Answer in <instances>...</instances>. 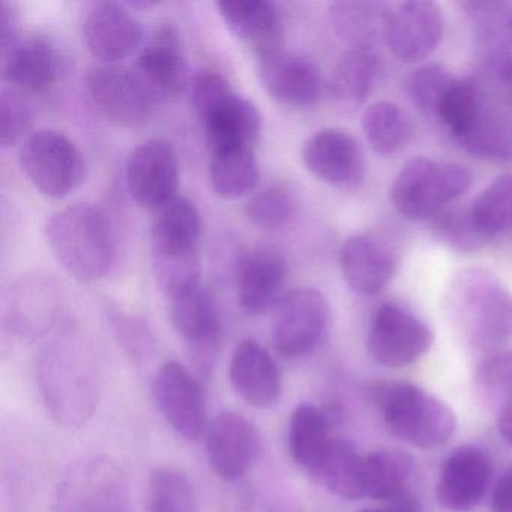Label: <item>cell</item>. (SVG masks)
I'll return each mask as SVG.
<instances>
[{
  "mask_svg": "<svg viewBox=\"0 0 512 512\" xmlns=\"http://www.w3.org/2000/svg\"><path fill=\"white\" fill-rule=\"evenodd\" d=\"M38 386L47 412L65 428H79L100 403L101 373L88 347L77 341H56L41 353Z\"/></svg>",
  "mask_w": 512,
  "mask_h": 512,
  "instance_id": "6da1fadb",
  "label": "cell"
},
{
  "mask_svg": "<svg viewBox=\"0 0 512 512\" xmlns=\"http://www.w3.org/2000/svg\"><path fill=\"white\" fill-rule=\"evenodd\" d=\"M202 221L194 203L175 197L155 212L151 254L155 278L167 298L200 286Z\"/></svg>",
  "mask_w": 512,
  "mask_h": 512,
  "instance_id": "7a4b0ae2",
  "label": "cell"
},
{
  "mask_svg": "<svg viewBox=\"0 0 512 512\" xmlns=\"http://www.w3.org/2000/svg\"><path fill=\"white\" fill-rule=\"evenodd\" d=\"M47 241L62 268L83 283L101 280L115 265L112 227L100 209L85 203L52 215Z\"/></svg>",
  "mask_w": 512,
  "mask_h": 512,
  "instance_id": "3957f363",
  "label": "cell"
},
{
  "mask_svg": "<svg viewBox=\"0 0 512 512\" xmlns=\"http://www.w3.org/2000/svg\"><path fill=\"white\" fill-rule=\"evenodd\" d=\"M373 398L389 433L415 448H439L457 431L451 407L412 383H380Z\"/></svg>",
  "mask_w": 512,
  "mask_h": 512,
  "instance_id": "277c9868",
  "label": "cell"
},
{
  "mask_svg": "<svg viewBox=\"0 0 512 512\" xmlns=\"http://www.w3.org/2000/svg\"><path fill=\"white\" fill-rule=\"evenodd\" d=\"M191 106L211 151L226 146H254L262 130L259 110L214 71H202L191 83Z\"/></svg>",
  "mask_w": 512,
  "mask_h": 512,
  "instance_id": "5b68a950",
  "label": "cell"
},
{
  "mask_svg": "<svg viewBox=\"0 0 512 512\" xmlns=\"http://www.w3.org/2000/svg\"><path fill=\"white\" fill-rule=\"evenodd\" d=\"M472 185V173L461 164L412 158L401 167L391 187L394 208L410 221L434 218Z\"/></svg>",
  "mask_w": 512,
  "mask_h": 512,
  "instance_id": "8992f818",
  "label": "cell"
},
{
  "mask_svg": "<svg viewBox=\"0 0 512 512\" xmlns=\"http://www.w3.org/2000/svg\"><path fill=\"white\" fill-rule=\"evenodd\" d=\"M53 512H131L124 470L106 455L77 460L59 484Z\"/></svg>",
  "mask_w": 512,
  "mask_h": 512,
  "instance_id": "52a82bcc",
  "label": "cell"
},
{
  "mask_svg": "<svg viewBox=\"0 0 512 512\" xmlns=\"http://www.w3.org/2000/svg\"><path fill=\"white\" fill-rule=\"evenodd\" d=\"M458 283L461 317L470 343L493 352L512 340L511 293L481 271L467 272Z\"/></svg>",
  "mask_w": 512,
  "mask_h": 512,
  "instance_id": "ba28073f",
  "label": "cell"
},
{
  "mask_svg": "<svg viewBox=\"0 0 512 512\" xmlns=\"http://www.w3.org/2000/svg\"><path fill=\"white\" fill-rule=\"evenodd\" d=\"M26 178L50 199H64L80 187L86 163L80 149L67 136L53 130L32 133L20 149Z\"/></svg>",
  "mask_w": 512,
  "mask_h": 512,
  "instance_id": "9c48e42d",
  "label": "cell"
},
{
  "mask_svg": "<svg viewBox=\"0 0 512 512\" xmlns=\"http://www.w3.org/2000/svg\"><path fill=\"white\" fill-rule=\"evenodd\" d=\"M272 340L283 358L296 359L314 352L328 337L331 307L328 299L311 287L286 293L274 308Z\"/></svg>",
  "mask_w": 512,
  "mask_h": 512,
  "instance_id": "30bf717a",
  "label": "cell"
},
{
  "mask_svg": "<svg viewBox=\"0 0 512 512\" xmlns=\"http://www.w3.org/2000/svg\"><path fill=\"white\" fill-rule=\"evenodd\" d=\"M433 344V332L424 320L398 304H383L374 314L367 347L383 367L404 368L415 364Z\"/></svg>",
  "mask_w": 512,
  "mask_h": 512,
  "instance_id": "8fae6325",
  "label": "cell"
},
{
  "mask_svg": "<svg viewBox=\"0 0 512 512\" xmlns=\"http://www.w3.org/2000/svg\"><path fill=\"white\" fill-rule=\"evenodd\" d=\"M155 403L167 424L182 439L196 442L208 430L206 398L200 380L179 362L161 365L152 383Z\"/></svg>",
  "mask_w": 512,
  "mask_h": 512,
  "instance_id": "7c38bea8",
  "label": "cell"
},
{
  "mask_svg": "<svg viewBox=\"0 0 512 512\" xmlns=\"http://www.w3.org/2000/svg\"><path fill=\"white\" fill-rule=\"evenodd\" d=\"M86 92L98 112L121 127H140L151 118L154 98L134 70L118 65L92 68Z\"/></svg>",
  "mask_w": 512,
  "mask_h": 512,
  "instance_id": "4fadbf2b",
  "label": "cell"
},
{
  "mask_svg": "<svg viewBox=\"0 0 512 512\" xmlns=\"http://www.w3.org/2000/svg\"><path fill=\"white\" fill-rule=\"evenodd\" d=\"M206 457L218 478L227 482L244 478L262 457L259 428L236 412H223L208 425Z\"/></svg>",
  "mask_w": 512,
  "mask_h": 512,
  "instance_id": "5bb4252c",
  "label": "cell"
},
{
  "mask_svg": "<svg viewBox=\"0 0 512 512\" xmlns=\"http://www.w3.org/2000/svg\"><path fill=\"white\" fill-rule=\"evenodd\" d=\"M125 184L142 208L157 211L178 197L179 163L173 146L161 139L140 143L128 157Z\"/></svg>",
  "mask_w": 512,
  "mask_h": 512,
  "instance_id": "9a60e30c",
  "label": "cell"
},
{
  "mask_svg": "<svg viewBox=\"0 0 512 512\" xmlns=\"http://www.w3.org/2000/svg\"><path fill=\"white\" fill-rule=\"evenodd\" d=\"M443 31L442 8L430 0H412L391 7L383 41L395 58L413 64L436 50Z\"/></svg>",
  "mask_w": 512,
  "mask_h": 512,
  "instance_id": "2e32d148",
  "label": "cell"
},
{
  "mask_svg": "<svg viewBox=\"0 0 512 512\" xmlns=\"http://www.w3.org/2000/svg\"><path fill=\"white\" fill-rule=\"evenodd\" d=\"M302 160L311 175L335 188L355 190L364 182V152L347 131L328 128L305 142Z\"/></svg>",
  "mask_w": 512,
  "mask_h": 512,
  "instance_id": "e0dca14e",
  "label": "cell"
},
{
  "mask_svg": "<svg viewBox=\"0 0 512 512\" xmlns=\"http://www.w3.org/2000/svg\"><path fill=\"white\" fill-rule=\"evenodd\" d=\"M134 73L157 101L178 97L188 85V67L175 26H160L146 41Z\"/></svg>",
  "mask_w": 512,
  "mask_h": 512,
  "instance_id": "ac0fdd59",
  "label": "cell"
},
{
  "mask_svg": "<svg viewBox=\"0 0 512 512\" xmlns=\"http://www.w3.org/2000/svg\"><path fill=\"white\" fill-rule=\"evenodd\" d=\"M490 479L487 454L476 446H460L443 461L436 485L437 502L449 512H472L484 499Z\"/></svg>",
  "mask_w": 512,
  "mask_h": 512,
  "instance_id": "d6986e66",
  "label": "cell"
},
{
  "mask_svg": "<svg viewBox=\"0 0 512 512\" xmlns=\"http://www.w3.org/2000/svg\"><path fill=\"white\" fill-rule=\"evenodd\" d=\"M83 38L95 59L104 65H115L142 46L143 31L124 5L101 2L86 16Z\"/></svg>",
  "mask_w": 512,
  "mask_h": 512,
  "instance_id": "ffe728a7",
  "label": "cell"
},
{
  "mask_svg": "<svg viewBox=\"0 0 512 512\" xmlns=\"http://www.w3.org/2000/svg\"><path fill=\"white\" fill-rule=\"evenodd\" d=\"M286 260L272 247H257L241 257L236 272L239 307L251 316L275 308L286 293Z\"/></svg>",
  "mask_w": 512,
  "mask_h": 512,
  "instance_id": "44dd1931",
  "label": "cell"
},
{
  "mask_svg": "<svg viewBox=\"0 0 512 512\" xmlns=\"http://www.w3.org/2000/svg\"><path fill=\"white\" fill-rule=\"evenodd\" d=\"M218 11L232 34L253 50L260 61L283 52L284 22L280 10L269 0H226Z\"/></svg>",
  "mask_w": 512,
  "mask_h": 512,
  "instance_id": "7402d4cb",
  "label": "cell"
},
{
  "mask_svg": "<svg viewBox=\"0 0 512 512\" xmlns=\"http://www.w3.org/2000/svg\"><path fill=\"white\" fill-rule=\"evenodd\" d=\"M229 379L236 394L256 409L274 406L283 391V379L274 359L251 338L239 341L233 350Z\"/></svg>",
  "mask_w": 512,
  "mask_h": 512,
  "instance_id": "603a6c76",
  "label": "cell"
},
{
  "mask_svg": "<svg viewBox=\"0 0 512 512\" xmlns=\"http://www.w3.org/2000/svg\"><path fill=\"white\" fill-rule=\"evenodd\" d=\"M2 53L4 79L19 92L47 91L65 70L64 56L43 37L19 38Z\"/></svg>",
  "mask_w": 512,
  "mask_h": 512,
  "instance_id": "cb8c5ba5",
  "label": "cell"
},
{
  "mask_svg": "<svg viewBox=\"0 0 512 512\" xmlns=\"http://www.w3.org/2000/svg\"><path fill=\"white\" fill-rule=\"evenodd\" d=\"M259 74L266 92L278 103L290 107L314 106L325 86L313 62L284 52L262 59Z\"/></svg>",
  "mask_w": 512,
  "mask_h": 512,
  "instance_id": "d4e9b609",
  "label": "cell"
},
{
  "mask_svg": "<svg viewBox=\"0 0 512 512\" xmlns=\"http://www.w3.org/2000/svg\"><path fill=\"white\" fill-rule=\"evenodd\" d=\"M170 317L176 332L190 344L203 368H211L220 343L221 323L217 305L202 286L170 299Z\"/></svg>",
  "mask_w": 512,
  "mask_h": 512,
  "instance_id": "484cf974",
  "label": "cell"
},
{
  "mask_svg": "<svg viewBox=\"0 0 512 512\" xmlns=\"http://www.w3.org/2000/svg\"><path fill=\"white\" fill-rule=\"evenodd\" d=\"M397 257L377 239L350 236L340 250V268L352 289L364 295L382 292L397 272Z\"/></svg>",
  "mask_w": 512,
  "mask_h": 512,
  "instance_id": "4316f807",
  "label": "cell"
},
{
  "mask_svg": "<svg viewBox=\"0 0 512 512\" xmlns=\"http://www.w3.org/2000/svg\"><path fill=\"white\" fill-rule=\"evenodd\" d=\"M331 421L326 412L313 404H299L289 421V452L292 460L308 473L319 466L331 446Z\"/></svg>",
  "mask_w": 512,
  "mask_h": 512,
  "instance_id": "83f0119b",
  "label": "cell"
},
{
  "mask_svg": "<svg viewBox=\"0 0 512 512\" xmlns=\"http://www.w3.org/2000/svg\"><path fill=\"white\" fill-rule=\"evenodd\" d=\"M311 476L341 499L358 500L365 497V455L359 454L347 440L334 437L325 457Z\"/></svg>",
  "mask_w": 512,
  "mask_h": 512,
  "instance_id": "f1b7e54d",
  "label": "cell"
},
{
  "mask_svg": "<svg viewBox=\"0 0 512 512\" xmlns=\"http://www.w3.org/2000/svg\"><path fill=\"white\" fill-rule=\"evenodd\" d=\"M209 181L221 199H241L250 194L259 182V164L253 146H226L211 151Z\"/></svg>",
  "mask_w": 512,
  "mask_h": 512,
  "instance_id": "f546056e",
  "label": "cell"
},
{
  "mask_svg": "<svg viewBox=\"0 0 512 512\" xmlns=\"http://www.w3.org/2000/svg\"><path fill=\"white\" fill-rule=\"evenodd\" d=\"M389 11L382 2H335L329 17L340 40L352 49L373 50L379 38L385 40Z\"/></svg>",
  "mask_w": 512,
  "mask_h": 512,
  "instance_id": "4dcf8cb0",
  "label": "cell"
},
{
  "mask_svg": "<svg viewBox=\"0 0 512 512\" xmlns=\"http://www.w3.org/2000/svg\"><path fill=\"white\" fill-rule=\"evenodd\" d=\"M413 466V458L397 449L365 455V497L386 505L410 493Z\"/></svg>",
  "mask_w": 512,
  "mask_h": 512,
  "instance_id": "1f68e13d",
  "label": "cell"
},
{
  "mask_svg": "<svg viewBox=\"0 0 512 512\" xmlns=\"http://www.w3.org/2000/svg\"><path fill=\"white\" fill-rule=\"evenodd\" d=\"M362 128L371 148L382 155L403 151L413 133L409 115L389 101L371 104L362 116Z\"/></svg>",
  "mask_w": 512,
  "mask_h": 512,
  "instance_id": "d6a6232c",
  "label": "cell"
},
{
  "mask_svg": "<svg viewBox=\"0 0 512 512\" xmlns=\"http://www.w3.org/2000/svg\"><path fill=\"white\" fill-rule=\"evenodd\" d=\"M379 74V58L370 49H350L335 65L331 91L344 103L361 104L373 91Z\"/></svg>",
  "mask_w": 512,
  "mask_h": 512,
  "instance_id": "836d02e7",
  "label": "cell"
},
{
  "mask_svg": "<svg viewBox=\"0 0 512 512\" xmlns=\"http://www.w3.org/2000/svg\"><path fill=\"white\" fill-rule=\"evenodd\" d=\"M434 119L461 143L469 139L482 124L481 101L475 83L470 79L455 77L443 95Z\"/></svg>",
  "mask_w": 512,
  "mask_h": 512,
  "instance_id": "e575fe53",
  "label": "cell"
},
{
  "mask_svg": "<svg viewBox=\"0 0 512 512\" xmlns=\"http://www.w3.org/2000/svg\"><path fill=\"white\" fill-rule=\"evenodd\" d=\"M469 209L476 229L487 239L512 230V175L497 176Z\"/></svg>",
  "mask_w": 512,
  "mask_h": 512,
  "instance_id": "d590c367",
  "label": "cell"
},
{
  "mask_svg": "<svg viewBox=\"0 0 512 512\" xmlns=\"http://www.w3.org/2000/svg\"><path fill=\"white\" fill-rule=\"evenodd\" d=\"M55 293L47 281H23L11 293L10 320L20 332H34L46 328L53 319Z\"/></svg>",
  "mask_w": 512,
  "mask_h": 512,
  "instance_id": "8d00e7d4",
  "label": "cell"
},
{
  "mask_svg": "<svg viewBox=\"0 0 512 512\" xmlns=\"http://www.w3.org/2000/svg\"><path fill=\"white\" fill-rule=\"evenodd\" d=\"M151 512H200L190 478L172 466L155 467L149 476Z\"/></svg>",
  "mask_w": 512,
  "mask_h": 512,
  "instance_id": "74e56055",
  "label": "cell"
},
{
  "mask_svg": "<svg viewBox=\"0 0 512 512\" xmlns=\"http://www.w3.org/2000/svg\"><path fill=\"white\" fill-rule=\"evenodd\" d=\"M475 389L479 400L499 413L512 397V350L493 353L479 364Z\"/></svg>",
  "mask_w": 512,
  "mask_h": 512,
  "instance_id": "f35d334b",
  "label": "cell"
},
{
  "mask_svg": "<svg viewBox=\"0 0 512 512\" xmlns=\"http://www.w3.org/2000/svg\"><path fill=\"white\" fill-rule=\"evenodd\" d=\"M455 77L440 65H424L413 71L407 79L406 91L410 101L424 115L436 116L440 101L448 91Z\"/></svg>",
  "mask_w": 512,
  "mask_h": 512,
  "instance_id": "ab89813d",
  "label": "cell"
},
{
  "mask_svg": "<svg viewBox=\"0 0 512 512\" xmlns=\"http://www.w3.org/2000/svg\"><path fill=\"white\" fill-rule=\"evenodd\" d=\"M295 212L292 193L281 185H272L260 191L247 206V217L263 230H277L286 226Z\"/></svg>",
  "mask_w": 512,
  "mask_h": 512,
  "instance_id": "60d3db41",
  "label": "cell"
},
{
  "mask_svg": "<svg viewBox=\"0 0 512 512\" xmlns=\"http://www.w3.org/2000/svg\"><path fill=\"white\" fill-rule=\"evenodd\" d=\"M433 227L440 241L461 253L478 250L488 242L476 229L470 209H443L434 217Z\"/></svg>",
  "mask_w": 512,
  "mask_h": 512,
  "instance_id": "b9f144b4",
  "label": "cell"
},
{
  "mask_svg": "<svg viewBox=\"0 0 512 512\" xmlns=\"http://www.w3.org/2000/svg\"><path fill=\"white\" fill-rule=\"evenodd\" d=\"M34 115L25 98L13 89L0 98V142L4 148L16 145L31 130Z\"/></svg>",
  "mask_w": 512,
  "mask_h": 512,
  "instance_id": "7bdbcfd3",
  "label": "cell"
},
{
  "mask_svg": "<svg viewBox=\"0 0 512 512\" xmlns=\"http://www.w3.org/2000/svg\"><path fill=\"white\" fill-rule=\"evenodd\" d=\"M119 337L122 338V343L125 344L128 350H130L131 356L134 358H143L148 353L149 343L148 332H146L145 326L137 325V323H131V320H127L124 325L119 323Z\"/></svg>",
  "mask_w": 512,
  "mask_h": 512,
  "instance_id": "ee69618b",
  "label": "cell"
},
{
  "mask_svg": "<svg viewBox=\"0 0 512 512\" xmlns=\"http://www.w3.org/2000/svg\"><path fill=\"white\" fill-rule=\"evenodd\" d=\"M19 20H17V11L14 5L4 2L0 7V47L2 52L10 49L19 37H17V28H19Z\"/></svg>",
  "mask_w": 512,
  "mask_h": 512,
  "instance_id": "f6af8a7d",
  "label": "cell"
},
{
  "mask_svg": "<svg viewBox=\"0 0 512 512\" xmlns=\"http://www.w3.org/2000/svg\"><path fill=\"white\" fill-rule=\"evenodd\" d=\"M491 511L512 512V466L496 482L491 494Z\"/></svg>",
  "mask_w": 512,
  "mask_h": 512,
  "instance_id": "bcb514c9",
  "label": "cell"
},
{
  "mask_svg": "<svg viewBox=\"0 0 512 512\" xmlns=\"http://www.w3.org/2000/svg\"><path fill=\"white\" fill-rule=\"evenodd\" d=\"M497 427L503 440L512 446V397L506 401L505 406L499 410V419H497Z\"/></svg>",
  "mask_w": 512,
  "mask_h": 512,
  "instance_id": "7dc6e473",
  "label": "cell"
},
{
  "mask_svg": "<svg viewBox=\"0 0 512 512\" xmlns=\"http://www.w3.org/2000/svg\"><path fill=\"white\" fill-rule=\"evenodd\" d=\"M359 512H394L392 509H389L388 506H382V508H365L361 509Z\"/></svg>",
  "mask_w": 512,
  "mask_h": 512,
  "instance_id": "c3c4849f",
  "label": "cell"
}]
</instances>
